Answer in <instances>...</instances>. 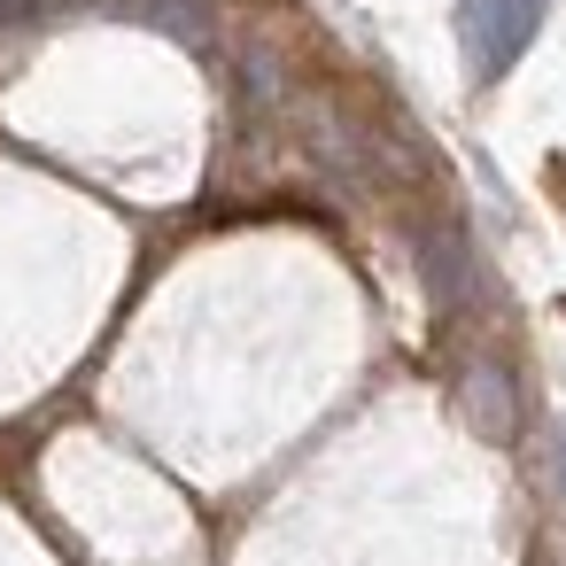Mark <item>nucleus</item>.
<instances>
[{
	"label": "nucleus",
	"instance_id": "1",
	"mask_svg": "<svg viewBox=\"0 0 566 566\" xmlns=\"http://www.w3.org/2000/svg\"><path fill=\"white\" fill-rule=\"evenodd\" d=\"M543 9H551V0H458L465 71H473V78H504V71L527 55V40H535V24H543Z\"/></svg>",
	"mask_w": 566,
	"mask_h": 566
},
{
	"label": "nucleus",
	"instance_id": "2",
	"mask_svg": "<svg viewBox=\"0 0 566 566\" xmlns=\"http://www.w3.org/2000/svg\"><path fill=\"white\" fill-rule=\"evenodd\" d=\"M458 411L473 419V434H489V442H512V427H520L512 373H504L496 357H473V365H465V380H458Z\"/></svg>",
	"mask_w": 566,
	"mask_h": 566
},
{
	"label": "nucleus",
	"instance_id": "3",
	"mask_svg": "<svg viewBox=\"0 0 566 566\" xmlns=\"http://www.w3.org/2000/svg\"><path fill=\"white\" fill-rule=\"evenodd\" d=\"M419 272H427V287H434L442 311H458V303L473 295V256H465V241H458L450 226H434V233L419 241Z\"/></svg>",
	"mask_w": 566,
	"mask_h": 566
},
{
	"label": "nucleus",
	"instance_id": "4",
	"mask_svg": "<svg viewBox=\"0 0 566 566\" xmlns=\"http://www.w3.org/2000/svg\"><path fill=\"white\" fill-rule=\"evenodd\" d=\"M148 17H156L164 32H179L187 48H210V17L195 9V0H148Z\"/></svg>",
	"mask_w": 566,
	"mask_h": 566
},
{
	"label": "nucleus",
	"instance_id": "5",
	"mask_svg": "<svg viewBox=\"0 0 566 566\" xmlns=\"http://www.w3.org/2000/svg\"><path fill=\"white\" fill-rule=\"evenodd\" d=\"M543 489L566 504V419H551V427H543Z\"/></svg>",
	"mask_w": 566,
	"mask_h": 566
}]
</instances>
